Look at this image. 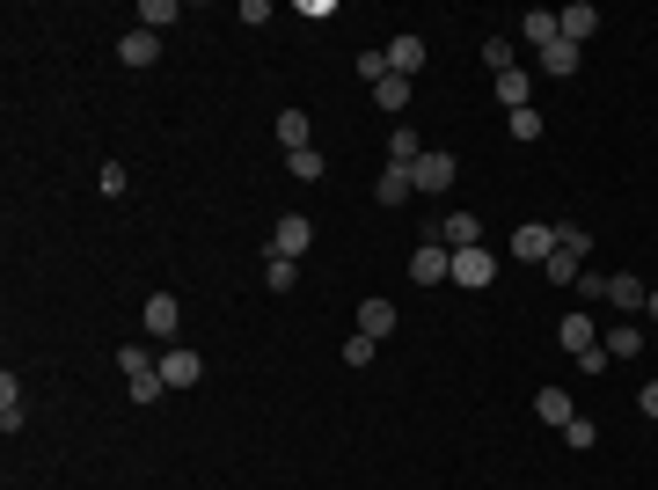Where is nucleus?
Returning a JSON list of instances; mask_svg holds the SVG:
<instances>
[{
  "mask_svg": "<svg viewBox=\"0 0 658 490\" xmlns=\"http://www.w3.org/2000/svg\"><path fill=\"white\" fill-rule=\"evenodd\" d=\"M556 22H563V44H578V52H585V37L600 30V8H593V0H571Z\"/></svg>",
  "mask_w": 658,
  "mask_h": 490,
  "instance_id": "10",
  "label": "nucleus"
},
{
  "mask_svg": "<svg viewBox=\"0 0 658 490\" xmlns=\"http://www.w3.org/2000/svg\"><path fill=\"white\" fill-rule=\"evenodd\" d=\"M534 417L563 432V425H571V417H578V410H571V388H542V395H534Z\"/></svg>",
  "mask_w": 658,
  "mask_h": 490,
  "instance_id": "14",
  "label": "nucleus"
},
{
  "mask_svg": "<svg viewBox=\"0 0 658 490\" xmlns=\"http://www.w3.org/2000/svg\"><path fill=\"white\" fill-rule=\"evenodd\" d=\"M644 315H658V286H651V293H644Z\"/></svg>",
  "mask_w": 658,
  "mask_h": 490,
  "instance_id": "37",
  "label": "nucleus"
},
{
  "mask_svg": "<svg viewBox=\"0 0 658 490\" xmlns=\"http://www.w3.org/2000/svg\"><path fill=\"white\" fill-rule=\"evenodd\" d=\"M637 410H644L651 425H658V381H644V388H637Z\"/></svg>",
  "mask_w": 658,
  "mask_h": 490,
  "instance_id": "36",
  "label": "nucleus"
},
{
  "mask_svg": "<svg viewBox=\"0 0 658 490\" xmlns=\"http://www.w3.org/2000/svg\"><path fill=\"white\" fill-rule=\"evenodd\" d=\"M373 198H381V205H403V198H417L410 169H395V161H388V169H381V183H373Z\"/></svg>",
  "mask_w": 658,
  "mask_h": 490,
  "instance_id": "16",
  "label": "nucleus"
},
{
  "mask_svg": "<svg viewBox=\"0 0 658 490\" xmlns=\"http://www.w3.org/2000/svg\"><path fill=\"white\" fill-rule=\"evenodd\" d=\"M286 169H293L300 183H322V169H329V161H322V147H293V154H286Z\"/></svg>",
  "mask_w": 658,
  "mask_h": 490,
  "instance_id": "25",
  "label": "nucleus"
},
{
  "mask_svg": "<svg viewBox=\"0 0 658 490\" xmlns=\"http://www.w3.org/2000/svg\"><path fill=\"white\" fill-rule=\"evenodd\" d=\"M498 103H505V110H527V103H534V74H520V66L498 74Z\"/></svg>",
  "mask_w": 658,
  "mask_h": 490,
  "instance_id": "17",
  "label": "nucleus"
},
{
  "mask_svg": "<svg viewBox=\"0 0 658 490\" xmlns=\"http://www.w3.org/2000/svg\"><path fill=\"white\" fill-rule=\"evenodd\" d=\"M278 139H286V154L308 147V110H278Z\"/></svg>",
  "mask_w": 658,
  "mask_h": 490,
  "instance_id": "27",
  "label": "nucleus"
},
{
  "mask_svg": "<svg viewBox=\"0 0 658 490\" xmlns=\"http://www.w3.org/2000/svg\"><path fill=\"white\" fill-rule=\"evenodd\" d=\"M520 37H527V44H534V52H549V44H556V37H563V22H556V15H549V8H527V15H520Z\"/></svg>",
  "mask_w": 658,
  "mask_h": 490,
  "instance_id": "12",
  "label": "nucleus"
},
{
  "mask_svg": "<svg viewBox=\"0 0 658 490\" xmlns=\"http://www.w3.org/2000/svg\"><path fill=\"white\" fill-rule=\"evenodd\" d=\"M373 103H381L388 118H403V110H410V81H403V74H388L381 88H373Z\"/></svg>",
  "mask_w": 658,
  "mask_h": 490,
  "instance_id": "23",
  "label": "nucleus"
},
{
  "mask_svg": "<svg viewBox=\"0 0 658 490\" xmlns=\"http://www.w3.org/2000/svg\"><path fill=\"white\" fill-rule=\"evenodd\" d=\"M395 74V66H388V52H359V81H373V88H381Z\"/></svg>",
  "mask_w": 658,
  "mask_h": 490,
  "instance_id": "33",
  "label": "nucleus"
},
{
  "mask_svg": "<svg viewBox=\"0 0 658 490\" xmlns=\"http://www.w3.org/2000/svg\"><path fill=\"white\" fill-rule=\"evenodd\" d=\"M578 59H585L578 44H563V37H556L549 52H542V74H556V81H563V74H578Z\"/></svg>",
  "mask_w": 658,
  "mask_h": 490,
  "instance_id": "24",
  "label": "nucleus"
},
{
  "mask_svg": "<svg viewBox=\"0 0 658 490\" xmlns=\"http://www.w3.org/2000/svg\"><path fill=\"white\" fill-rule=\"evenodd\" d=\"M512 256H527V264H549V256H556V227H549V220H527L520 235H512Z\"/></svg>",
  "mask_w": 658,
  "mask_h": 490,
  "instance_id": "8",
  "label": "nucleus"
},
{
  "mask_svg": "<svg viewBox=\"0 0 658 490\" xmlns=\"http://www.w3.org/2000/svg\"><path fill=\"white\" fill-rule=\"evenodd\" d=\"M446 278H454V249L425 235V242L410 249V286H446Z\"/></svg>",
  "mask_w": 658,
  "mask_h": 490,
  "instance_id": "3",
  "label": "nucleus"
},
{
  "mask_svg": "<svg viewBox=\"0 0 658 490\" xmlns=\"http://www.w3.org/2000/svg\"><path fill=\"white\" fill-rule=\"evenodd\" d=\"M563 439H571V447L585 454V447H593V439H600V425H593V417H571V425H563Z\"/></svg>",
  "mask_w": 658,
  "mask_h": 490,
  "instance_id": "34",
  "label": "nucleus"
},
{
  "mask_svg": "<svg viewBox=\"0 0 658 490\" xmlns=\"http://www.w3.org/2000/svg\"><path fill=\"white\" fill-rule=\"evenodd\" d=\"M556 249H563V256H593V235L571 227V220H556Z\"/></svg>",
  "mask_w": 658,
  "mask_h": 490,
  "instance_id": "30",
  "label": "nucleus"
},
{
  "mask_svg": "<svg viewBox=\"0 0 658 490\" xmlns=\"http://www.w3.org/2000/svg\"><path fill=\"white\" fill-rule=\"evenodd\" d=\"M505 132L512 139H542V110H534V103L527 110H505Z\"/></svg>",
  "mask_w": 658,
  "mask_h": 490,
  "instance_id": "28",
  "label": "nucleus"
},
{
  "mask_svg": "<svg viewBox=\"0 0 658 490\" xmlns=\"http://www.w3.org/2000/svg\"><path fill=\"white\" fill-rule=\"evenodd\" d=\"M117 373H125V388H132V403L147 410V403H161V359L154 352H139V344H125V352H117Z\"/></svg>",
  "mask_w": 658,
  "mask_h": 490,
  "instance_id": "1",
  "label": "nucleus"
},
{
  "mask_svg": "<svg viewBox=\"0 0 658 490\" xmlns=\"http://www.w3.org/2000/svg\"><path fill=\"white\" fill-rule=\"evenodd\" d=\"M388 66H395V74L410 81L417 66H425V37H395V44H388Z\"/></svg>",
  "mask_w": 658,
  "mask_h": 490,
  "instance_id": "18",
  "label": "nucleus"
},
{
  "mask_svg": "<svg viewBox=\"0 0 658 490\" xmlns=\"http://www.w3.org/2000/svg\"><path fill=\"white\" fill-rule=\"evenodd\" d=\"M308 249H315V220L308 213H286V220L271 227V256H293V264H300Z\"/></svg>",
  "mask_w": 658,
  "mask_h": 490,
  "instance_id": "5",
  "label": "nucleus"
},
{
  "mask_svg": "<svg viewBox=\"0 0 658 490\" xmlns=\"http://www.w3.org/2000/svg\"><path fill=\"white\" fill-rule=\"evenodd\" d=\"M293 278H300L293 256H271V264H264V286H271V293H293Z\"/></svg>",
  "mask_w": 658,
  "mask_h": 490,
  "instance_id": "29",
  "label": "nucleus"
},
{
  "mask_svg": "<svg viewBox=\"0 0 658 490\" xmlns=\"http://www.w3.org/2000/svg\"><path fill=\"white\" fill-rule=\"evenodd\" d=\"M490 278H498V256H490L483 242H476V249H454V278H446V286H461V293H483Z\"/></svg>",
  "mask_w": 658,
  "mask_h": 490,
  "instance_id": "4",
  "label": "nucleus"
},
{
  "mask_svg": "<svg viewBox=\"0 0 658 490\" xmlns=\"http://www.w3.org/2000/svg\"><path fill=\"white\" fill-rule=\"evenodd\" d=\"M644 293H651V286H644V278H629V271L607 278V308H622V315H629V308H644Z\"/></svg>",
  "mask_w": 658,
  "mask_h": 490,
  "instance_id": "15",
  "label": "nucleus"
},
{
  "mask_svg": "<svg viewBox=\"0 0 658 490\" xmlns=\"http://www.w3.org/2000/svg\"><path fill=\"white\" fill-rule=\"evenodd\" d=\"M454 176H461V161L446 154V147H425V154H417V169H410L417 198H439V191H454Z\"/></svg>",
  "mask_w": 658,
  "mask_h": 490,
  "instance_id": "2",
  "label": "nucleus"
},
{
  "mask_svg": "<svg viewBox=\"0 0 658 490\" xmlns=\"http://www.w3.org/2000/svg\"><path fill=\"white\" fill-rule=\"evenodd\" d=\"M542 271L556 278V286H578V271H585V264H578V256H563V249H556V256H549V264H542Z\"/></svg>",
  "mask_w": 658,
  "mask_h": 490,
  "instance_id": "32",
  "label": "nucleus"
},
{
  "mask_svg": "<svg viewBox=\"0 0 658 490\" xmlns=\"http://www.w3.org/2000/svg\"><path fill=\"white\" fill-rule=\"evenodd\" d=\"M425 235L446 242V249H476V242H483V220H476V213H439Z\"/></svg>",
  "mask_w": 658,
  "mask_h": 490,
  "instance_id": "6",
  "label": "nucleus"
},
{
  "mask_svg": "<svg viewBox=\"0 0 658 490\" xmlns=\"http://www.w3.org/2000/svg\"><path fill=\"white\" fill-rule=\"evenodd\" d=\"M373 352H381L373 337H351V344H344V366H373Z\"/></svg>",
  "mask_w": 658,
  "mask_h": 490,
  "instance_id": "35",
  "label": "nucleus"
},
{
  "mask_svg": "<svg viewBox=\"0 0 658 490\" xmlns=\"http://www.w3.org/2000/svg\"><path fill=\"white\" fill-rule=\"evenodd\" d=\"M644 352V330L637 322H615V330H607V359H637Z\"/></svg>",
  "mask_w": 658,
  "mask_h": 490,
  "instance_id": "22",
  "label": "nucleus"
},
{
  "mask_svg": "<svg viewBox=\"0 0 658 490\" xmlns=\"http://www.w3.org/2000/svg\"><path fill=\"white\" fill-rule=\"evenodd\" d=\"M388 330H395V308H388V300H366V308H359V337L381 344Z\"/></svg>",
  "mask_w": 658,
  "mask_h": 490,
  "instance_id": "21",
  "label": "nucleus"
},
{
  "mask_svg": "<svg viewBox=\"0 0 658 490\" xmlns=\"http://www.w3.org/2000/svg\"><path fill=\"white\" fill-rule=\"evenodd\" d=\"M0 432H22V381L0 373Z\"/></svg>",
  "mask_w": 658,
  "mask_h": 490,
  "instance_id": "20",
  "label": "nucleus"
},
{
  "mask_svg": "<svg viewBox=\"0 0 658 490\" xmlns=\"http://www.w3.org/2000/svg\"><path fill=\"white\" fill-rule=\"evenodd\" d=\"M117 59H125V66H154V59H161V37H154V30H139V22H132V30L117 37Z\"/></svg>",
  "mask_w": 658,
  "mask_h": 490,
  "instance_id": "11",
  "label": "nucleus"
},
{
  "mask_svg": "<svg viewBox=\"0 0 658 490\" xmlns=\"http://www.w3.org/2000/svg\"><path fill=\"white\" fill-rule=\"evenodd\" d=\"M169 22H176V0H139V30H169Z\"/></svg>",
  "mask_w": 658,
  "mask_h": 490,
  "instance_id": "26",
  "label": "nucleus"
},
{
  "mask_svg": "<svg viewBox=\"0 0 658 490\" xmlns=\"http://www.w3.org/2000/svg\"><path fill=\"white\" fill-rule=\"evenodd\" d=\"M417 154H425V139H417L410 125H395L388 132V161H395V169H417Z\"/></svg>",
  "mask_w": 658,
  "mask_h": 490,
  "instance_id": "19",
  "label": "nucleus"
},
{
  "mask_svg": "<svg viewBox=\"0 0 658 490\" xmlns=\"http://www.w3.org/2000/svg\"><path fill=\"white\" fill-rule=\"evenodd\" d=\"M161 381H169V388H198L205 381V359L191 352V344H176V352H161Z\"/></svg>",
  "mask_w": 658,
  "mask_h": 490,
  "instance_id": "7",
  "label": "nucleus"
},
{
  "mask_svg": "<svg viewBox=\"0 0 658 490\" xmlns=\"http://www.w3.org/2000/svg\"><path fill=\"white\" fill-rule=\"evenodd\" d=\"M556 337H563V352H571V359H578V352H593V344H600L593 315H563V322H556Z\"/></svg>",
  "mask_w": 658,
  "mask_h": 490,
  "instance_id": "13",
  "label": "nucleus"
},
{
  "mask_svg": "<svg viewBox=\"0 0 658 490\" xmlns=\"http://www.w3.org/2000/svg\"><path fill=\"white\" fill-rule=\"evenodd\" d=\"M483 66L490 74H512V37H483Z\"/></svg>",
  "mask_w": 658,
  "mask_h": 490,
  "instance_id": "31",
  "label": "nucleus"
},
{
  "mask_svg": "<svg viewBox=\"0 0 658 490\" xmlns=\"http://www.w3.org/2000/svg\"><path fill=\"white\" fill-rule=\"evenodd\" d=\"M139 322H147V337H161V344H169V337L183 330V308H176V293H154V300H147V315H139Z\"/></svg>",
  "mask_w": 658,
  "mask_h": 490,
  "instance_id": "9",
  "label": "nucleus"
}]
</instances>
